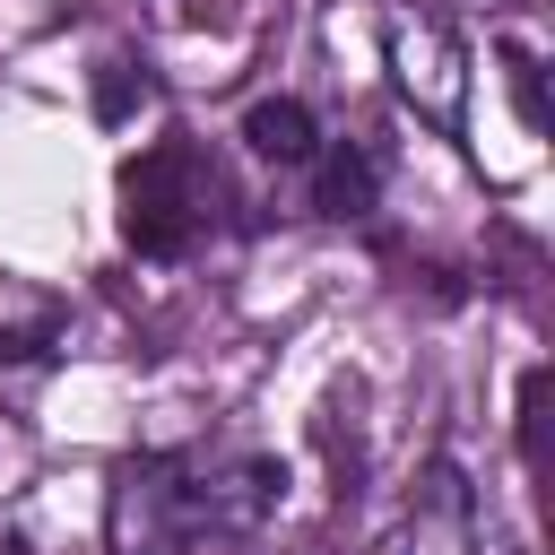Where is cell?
<instances>
[{
	"mask_svg": "<svg viewBox=\"0 0 555 555\" xmlns=\"http://www.w3.org/2000/svg\"><path fill=\"white\" fill-rule=\"evenodd\" d=\"M199 217H208V182L191 139H156L147 156L121 165V243L139 260H182L199 243Z\"/></svg>",
	"mask_w": 555,
	"mask_h": 555,
	"instance_id": "cell-1",
	"label": "cell"
},
{
	"mask_svg": "<svg viewBox=\"0 0 555 555\" xmlns=\"http://www.w3.org/2000/svg\"><path fill=\"white\" fill-rule=\"evenodd\" d=\"M520 451H529V468L546 460V364L520 373Z\"/></svg>",
	"mask_w": 555,
	"mask_h": 555,
	"instance_id": "cell-5",
	"label": "cell"
},
{
	"mask_svg": "<svg viewBox=\"0 0 555 555\" xmlns=\"http://www.w3.org/2000/svg\"><path fill=\"white\" fill-rule=\"evenodd\" d=\"M243 147H251L260 165H312V156H321V121H312V104H295V95H260V104L243 113Z\"/></svg>",
	"mask_w": 555,
	"mask_h": 555,
	"instance_id": "cell-2",
	"label": "cell"
},
{
	"mask_svg": "<svg viewBox=\"0 0 555 555\" xmlns=\"http://www.w3.org/2000/svg\"><path fill=\"white\" fill-rule=\"evenodd\" d=\"M139 95H147V78H139L130 61H104V69H95V121H121Z\"/></svg>",
	"mask_w": 555,
	"mask_h": 555,
	"instance_id": "cell-4",
	"label": "cell"
},
{
	"mask_svg": "<svg viewBox=\"0 0 555 555\" xmlns=\"http://www.w3.org/2000/svg\"><path fill=\"white\" fill-rule=\"evenodd\" d=\"M373 191H382V165H373V147H356V139L330 147L321 173H312V208H321V217H364Z\"/></svg>",
	"mask_w": 555,
	"mask_h": 555,
	"instance_id": "cell-3",
	"label": "cell"
}]
</instances>
